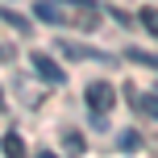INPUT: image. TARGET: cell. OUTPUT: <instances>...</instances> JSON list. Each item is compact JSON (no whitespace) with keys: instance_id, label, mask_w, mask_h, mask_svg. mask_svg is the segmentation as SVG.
Masks as SVG:
<instances>
[{"instance_id":"6da1fadb","label":"cell","mask_w":158,"mask_h":158,"mask_svg":"<svg viewBox=\"0 0 158 158\" xmlns=\"http://www.w3.org/2000/svg\"><path fill=\"white\" fill-rule=\"evenodd\" d=\"M58 13H63V25H75V29H96L100 25V4L96 0H54Z\"/></svg>"},{"instance_id":"7a4b0ae2","label":"cell","mask_w":158,"mask_h":158,"mask_svg":"<svg viewBox=\"0 0 158 158\" xmlns=\"http://www.w3.org/2000/svg\"><path fill=\"white\" fill-rule=\"evenodd\" d=\"M83 100H87V108H92V112H104V117H108V112H112V104H117V87H112V83H104V79H96V83H87Z\"/></svg>"},{"instance_id":"3957f363","label":"cell","mask_w":158,"mask_h":158,"mask_svg":"<svg viewBox=\"0 0 158 158\" xmlns=\"http://www.w3.org/2000/svg\"><path fill=\"white\" fill-rule=\"evenodd\" d=\"M58 54L75 58V63H83V58H104V63H108V54H104V50H92V46H79V42H58Z\"/></svg>"},{"instance_id":"277c9868","label":"cell","mask_w":158,"mask_h":158,"mask_svg":"<svg viewBox=\"0 0 158 158\" xmlns=\"http://www.w3.org/2000/svg\"><path fill=\"white\" fill-rule=\"evenodd\" d=\"M33 67H38V75L46 79V83H54V87L63 83V67H58L50 54H33Z\"/></svg>"},{"instance_id":"5b68a950","label":"cell","mask_w":158,"mask_h":158,"mask_svg":"<svg viewBox=\"0 0 158 158\" xmlns=\"http://www.w3.org/2000/svg\"><path fill=\"white\" fill-rule=\"evenodd\" d=\"M33 13H38V21H50V25H63V13H58V4H54V0H42V4L33 8Z\"/></svg>"},{"instance_id":"8992f818","label":"cell","mask_w":158,"mask_h":158,"mask_svg":"<svg viewBox=\"0 0 158 158\" xmlns=\"http://www.w3.org/2000/svg\"><path fill=\"white\" fill-rule=\"evenodd\" d=\"M129 96H133V92H129ZM133 104L146 112V117H154V121H158V96H133Z\"/></svg>"},{"instance_id":"52a82bcc","label":"cell","mask_w":158,"mask_h":158,"mask_svg":"<svg viewBox=\"0 0 158 158\" xmlns=\"http://www.w3.org/2000/svg\"><path fill=\"white\" fill-rule=\"evenodd\" d=\"M117 146L121 150H142V133H137V129H125V133L117 137Z\"/></svg>"},{"instance_id":"ba28073f","label":"cell","mask_w":158,"mask_h":158,"mask_svg":"<svg viewBox=\"0 0 158 158\" xmlns=\"http://www.w3.org/2000/svg\"><path fill=\"white\" fill-rule=\"evenodd\" d=\"M4 154H25V142H21V133H4Z\"/></svg>"},{"instance_id":"9c48e42d","label":"cell","mask_w":158,"mask_h":158,"mask_svg":"<svg viewBox=\"0 0 158 158\" xmlns=\"http://www.w3.org/2000/svg\"><path fill=\"white\" fill-rule=\"evenodd\" d=\"M129 58H133V63H142V67H154V71H158V54H146V50H129Z\"/></svg>"},{"instance_id":"30bf717a","label":"cell","mask_w":158,"mask_h":158,"mask_svg":"<svg viewBox=\"0 0 158 158\" xmlns=\"http://www.w3.org/2000/svg\"><path fill=\"white\" fill-rule=\"evenodd\" d=\"M142 25L158 38V8H154V4H150V8H142Z\"/></svg>"},{"instance_id":"8fae6325","label":"cell","mask_w":158,"mask_h":158,"mask_svg":"<svg viewBox=\"0 0 158 158\" xmlns=\"http://www.w3.org/2000/svg\"><path fill=\"white\" fill-rule=\"evenodd\" d=\"M63 142H67V150H71V154H83V137H79L75 129H67V133H63Z\"/></svg>"},{"instance_id":"7c38bea8","label":"cell","mask_w":158,"mask_h":158,"mask_svg":"<svg viewBox=\"0 0 158 158\" xmlns=\"http://www.w3.org/2000/svg\"><path fill=\"white\" fill-rule=\"evenodd\" d=\"M0 21H8L13 29H25V33H29V21H25V17H17V13H8V8L0 13Z\"/></svg>"},{"instance_id":"4fadbf2b","label":"cell","mask_w":158,"mask_h":158,"mask_svg":"<svg viewBox=\"0 0 158 158\" xmlns=\"http://www.w3.org/2000/svg\"><path fill=\"white\" fill-rule=\"evenodd\" d=\"M0 104H4V96H0Z\"/></svg>"}]
</instances>
